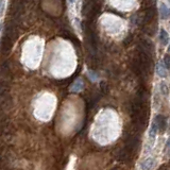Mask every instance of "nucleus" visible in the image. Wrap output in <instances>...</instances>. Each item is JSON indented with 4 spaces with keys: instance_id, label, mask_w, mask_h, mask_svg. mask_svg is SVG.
<instances>
[{
    "instance_id": "1",
    "label": "nucleus",
    "mask_w": 170,
    "mask_h": 170,
    "mask_svg": "<svg viewBox=\"0 0 170 170\" xmlns=\"http://www.w3.org/2000/svg\"><path fill=\"white\" fill-rule=\"evenodd\" d=\"M13 43L14 42L8 35L4 34L0 40V54L3 55V57H8L12 51Z\"/></svg>"
},
{
    "instance_id": "2",
    "label": "nucleus",
    "mask_w": 170,
    "mask_h": 170,
    "mask_svg": "<svg viewBox=\"0 0 170 170\" xmlns=\"http://www.w3.org/2000/svg\"><path fill=\"white\" fill-rule=\"evenodd\" d=\"M13 78L12 69H11L10 62L6 60L3 61L0 65V80L6 81V82H10Z\"/></svg>"
},
{
    "instance_id": "3",
    "label": "nucleus",
    "mask_w": 170,
    "mask_h": 170,
    "mask_svg": "<svg viewBox=\"0 0 170 170\" xmlns=\"http://www.w3.org/2000/svg\"><path fill=\"white\" fill-rule=\"evenodd\" d=\"M0 135H1V138L3 141H5L6 143H9L13 138V129L11 127V124L9 123V121L1 122V126H0Z\"/></svg>"
},
{
    "instance_id": "4",
    "label": "nucleus",
    "mask_w": 170,
    "mask_h": 170,
    "mask_svg": "<svg viewBox=\"0 0 170 170\" xmlns=\"http://www.w3.org/2000/svg\"><path fill=\"white\" fill-rule=\"evenodd\" d=\"M4 34L8 35L13 42L18 38V31H17V25L14 23H10L5 26V29H4Z\"/></svg>"
},
{
    "instance_id": "5",
    "label": "nucleus",
    "mask_w": 170,
    "mask_h": 170,
    "mask_svg": "<svg viewBox=\"0 0 170 170\" xmlns=\"http://www.w3.org/2000/svg\"><path fill=\"white\" fill-rule=\"evenodd\" d=\"M11 163V153L8 150H0V168H9Z\"/></svg>"
},
{
    "instance_id": "6",
    "label": "nucleus",
    "mask_w": 170,
    "mask_h": 170,
    "mask_svg": "<svg viewBox=\"0 0 170 170\" xmlns=\"http://www.w3.org/2000/svg\"><path fill=\"white\" fill-rule=\"evenodd\" d=\"M12 107V98L10 94H5L0 96V109L3 111H9Z\"/></svg>"
},
{
    "instance_id": "7",
    "label": "nucleus",
    "mask_w": 170,
    "mask_h": 170,
    "mask_svg": "<svg viewBox=\"0 0 170 170\" xmlns=\"http://www.w3.org/2000/svg\"><path fill=\"white\" fill-rule=\"evenodd\" d=\"M155 14H156V11L154 6H149V8H147L145 16H144V25H149V23L154 19Z\"/></svg>"
},
{
    "instance_id": "8",
    "label": "nucleus",
    "mask_w": 170,
    "mask_h": 170,
    "mask_svg": "<svg viewBox=\"0 0 170 170\" xmlns=\"http://www.w3.org/2000/svg\"><path fill=\"white\" fill-rule=\"evenodd\" d=\"M154 122H155L156 127H158V131L160 132H165L167 128V119L165 116L163 115H158L154 119Z\"/></svg>"
},
{
    "instance_id": "9",
    "label": "nucleus",
    "mask_w": 170,
    "mask_h": 170,
    "mask_svg": "<svg viewBox=\"0 0 170 170\" xmlns=\"http://www.w3.org/2000/svg\"><path fill=\"white\" fill-rule=\"evenodd\" d=\"M160 13H161V17H162L163 19H168L170 17V8L167 6L165 3H161Z\"/></svg>"
},
{
    "instance_id": "10",
    "label": "nucleus",
    "mask_w": 170,
    "mask_h": 170,
    "mask_svg": "<svg viewBox=\"0 0 170 170\" xmlns=\"http://www.w3.org/2000/svg\"><path fill=\"white\" fill-rule=\"evenodd\" d=\"M141 47L145 49L146 51H148L149 53H151V54L153 52V44H152V42L150 40H141Z\"/></svg>"
},
{
    "instance_id": "11",
    "label": "nucleus",
    "mask_w": 170,
    "mask_h": 170,
    "mask_svg": "<svg viewBox=\"0 0 170 170\" xmlns=\"http://www.w3.org/2000/svg\"><path fill=\"white\" fill-rule=\"evenodd\" d=\"M154 164H155V162H154L153 158H147L146 161H144L143 163H141V169L143 170H150L153 168Z\"/></svg>"
},
{
    "instance_id": "12",
    "label": "nucleus",
    "mask_w": 170,
    "mask_h": 170,
    "mask_svg": "<svg viewBox=\"0 0 170 170\" xmlns=\"http://www.w3.org/2000/svg\"><path fill=\"white\" fill-rule=\"evenodd\" d=\"M155 71H156V74H158L160 77H162V78H165V77H167V70H166V68L163 66L162 63L156 64Z\"/></svg>"
},
{
    "instance_id": "13",
    "label": "nucleus",
    "mask_w": 170,
    "mask_h": 170,
    "mask_svg": "<svg viewBox=\"0 0 170 170\" xmlns=\"http://www.w3.org/2000/svg\"><path fill=\"white\" fill-rule=\"evenodd\" d=\"M160 40L163 45H167L169 42V35H168V32L166 31L165 29H161L160 32Z\"/></svg>"
},
{
    "instance_id": "14",
    "label": "nucleus",
    "mask_w": 170,
    "mask_h": 170,
    "mask_svg": "<svg viewBox=\"0 0 170 170\" xmlns=\"http://www.w3.org/2000/svg\"><path fill=\"white\" fill-rule=\"evenodd\" d=\"M160 89H161V92H162V95H164L165 97H168L169 95V88L167 84L165 82H161L160 84Z\"/></svg>"
},
{
    "instance_id": "15",
    "label": "nucleus",
    "mask_w": 170,
    "mask_h": 170,
    "mask_svg": "<svg viewBox=\"0 0 170 170\" xmlns=\"http://www.w3.org/2000/svg\"><path fill=\"white\" fill-rule=\"evenodd\" d=\"M164 65L166 68H168V69H170V54H166L164 57Z\"/></svg>"
},
{
    "instance_id": "16",
    "label": "nucleus",
    "mask_w": 170,
    "mask_h": 170,
    "mask_svg": "<svg viewBox=\"0 0 170 170\" xmlns=\"http://www.w3.org/2000/svg\"><path fill=\"white\" fill-rule=\"evenodd\" d=\"M168 149H170V139L168 141V143H167V147H166V150H168ZM168 153L170 154V150L168 151Z\"/></svg>"
},
{
    "instance_id": "17",
    "label": "nucleus",
    "mask_w": 170,
    "mask_h": 170,
    "mask_svg": "<svg viewBox=\"0 0 170 170\" xmlns=\"http://www.w3.org/2000/svg\"><path fill=\"white\" fill-rule=\"evenodd\" d=\"M75 1H76V0H69V2H70V3H74Z\"/></svg>"
},
{
    "instance_id": "18",
    "label": "nucleus",
    "mask_w": 170,
    "mask_h": 170,
    "mask_svg": "<svg viewBox=\"0 0 170 170\" xmlns=\"http://www.w3.org/2000/svg\"><path fill=\"white\" fill-rule=\"evenodd\" d=\"M168 50H169V51H170V46H169V49H168Z\"/></svg>"
},
{
    "instance_id": "19",
    "label": "nucleus",
    "mask_w": 170,
    "mask_h": 170,
    "mask_svg": "<svg viewBox=\"0 0 170 170\" xmlns=\"http://www.w3.org/2000/svg\"><path fill=\"white\" fill-rule=\"evenodd\" d=\"M169 2H170V0H169Z\"/></svg>"
}]
</instances>
